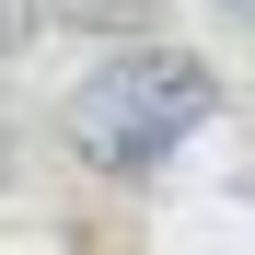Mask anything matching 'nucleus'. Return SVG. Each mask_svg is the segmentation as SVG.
<instances>
[{
  "label": "nucleus",
  "mask_w": 255,
  "mask_h": 255,
  "mask_svg": "<svg viewBox=\"0 0 255 255\" xmlns=\"http://www.w3.org/2000/svg\"><path fill=\"white\" fill-rule=\"evenodd\" d=\"M209 105H221V81L186 47H128V58H105L70 93V151L93 162V174H151L162 151H186L209 128Z\"/></svg>",
  "instance_id": "1"
},
{
  "label": "nucleus",
  "mask_w": 255,
  "mask_h": 255,
  "mask_svg": "<svg viewBox=\"0 0 255 255\" xmlns=\"http://www.w3.org/2000/svg\"><path fill=\"white\" fill-rule=\"evenodd\" d=\"M139 0H58V23H128Z\"/></svg>",
  "instance_id": "2"
},
{
  "label": "nucleus",
  "mask_w": 255,
  "mask_h": 255,
  "mask_svg": "<svg viewBox=\"0 0 255 255\" xmlns=\"http://www.w3.org/2000/svg\"><path fill=\"white\" fill-rule=\"evenodd\" d=\"M23 35H35V0H0V58H23Z\"/></svg>",
  "instance_id": "3"
},
{
  "label": "nucleus",
  "mask_w": 255,
  "mask_h": 255,
  "mask_svg": "<svg viewBox=\"0 0 255 255\" xmlns=\"http://www.w3.org/2000/svg\"><path fill=\"white\" fill-rule=\"evenodd\" d=\"M209 12H221V23H255V0H209Z\"/></svg>",
  "instance_id": "4"
}]
</instances>
